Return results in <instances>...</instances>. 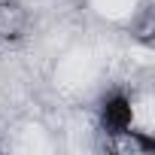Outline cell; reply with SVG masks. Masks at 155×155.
<instances>
[{
    "instance_id": "1",
    "label": "cell",
    "mask_w": 155,
    "mask_h": 155,
    "mask_svg": "<svg viewBox=\"0 0 155 155\" xmlns=\"http://www.w3.org/2000/svg\"><path fill=\"white\" fill-rule=\"evenodd\" d=\"M101 119H104L107 134L122 137V134H128V131H131V125H134V104H131L125 94H113V97L104 104Z\"/></svg>"
}]
</instances>
